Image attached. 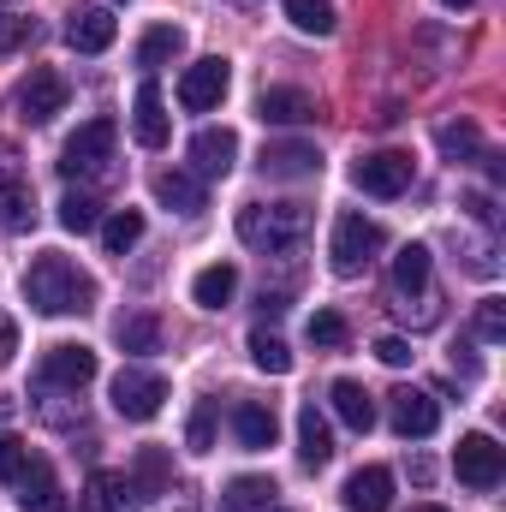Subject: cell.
<instances>
[{
	"mask_svg": "<svg viewBox=\"0 0 506 512\" xmlns=\"http://www.w3.org/2000/svg\"><path fill=\"white\" fill-rule=\"evenodd\" d=\"M24 298H30V310H42V316H84V310L96 304V280H90L72 256L42 251L24 268Z\"/></svg>",
	"mask_w": 506,
	"mask_h": 512,
	"instance_id": "obj_1",
	"label": "cell"
},
{
	"mask_svg": "<svg viewBox=\"0 0 506 512\" xmlns=\"http://www.w3.org/2000/svg\"><path fill=\"white\" fill-rule=\"evenodd\" d=\"M304 233H310V209L304 203H245L239 209V239L262 256L298 251Z\"/></svg>",
	"mask_w": 506,
	"mask_h": 512,
	"instance_id": "obj_2",
	"label": "cell"
},
{
	"mask_svg": "<svg viewBox=\"0 0 506 512\" xmlns=\"http://www.w3.org/2000/svg\"><path fill=\"white\" fill-rule=\"evenodd\" d=\"M114 143H120V126L102 114V120H84V126L66 137V149H60V173L66 179H78V173H102L108 161H114Z\"/></svg>",
	"mask_w": 506,
	"mask_h": 512,
	"instance_id": "obj_3",
	"label": "cell"
},
{
	"mask_svg": "<svg viewBox=\"0 0 506 512\" xmlns=\"http://www.w3.org/2000/svg\"><path fill=\"white\" fill-rule=\"evenodd\" d=\"M381 251V227L370 221V215H358V209H346L340 221H334V245H328V256H334V274H364L370 268V256Z\"/></svg>",
	"mask_w": 506,
	"mask_h": 512,
	"instance_id": "obj_4",
	"label": "cell"
},
{
	"mask_svg": "<svg viewBox=\"0 0 506 512\" xmlns=\"http://www.w3.org/2000/svg\"><path fill=\"white\" fill-rule=\"evenodd\" d=\"M114 411L126 417V423H149V417H161V405H167V376H155V370H137V364H126L120 376H114Z\"/></svg>",
	"mask_w": 506,
	"mask_h": 512,
	"instance_id": "obj_5",
	"label": "cell"
},
{
	"mask_svg": "<svg viewBox=\"0 0 506 512\" xmlns=\"http://www.w3.org/2000/svg\"><path fill=\"white\" fill-rule=\"evenodd\" d=\"M227 90H233V66H227L221 54L191 60L185 78H179V108H185V114H215V108L227 102Z\"/></svg>",
	"mask_w": 506,
	"mask_h": 512,
	"instance_id": "obj_6",
	"label": "cell"
},
{
	"mask_svg": "<svg viewBox=\"0 0 506 512\" xmlns=\"http://www.w3.org/2000/svg\"><path fill=\"white\" fill-rule=\"evenodd\" d=\"M453 471H459V483L465 489H495L506 477V447L495 441V435H465L459 441V453H453Z\"/></svg>",
	"mask_w": 506,
	"mask_h": 512,
	"instance_id": "obj_7",
	"label": "cell"
},
{
	"mask_svg": "<svg viewBox=\"0 0 506 512\" xmlns=\"http://www.w3.org/2000/svg\"><path fill=\"white\" fill-rule=\"evenodd\" d=\"M66 96H72V90H66V78H60L54 66H30V78L18 84V114H24L30 126H48V120L66 108Z\"/></svg>",
	"mask_w": 506,
	"mask_h": 512,
	"instance_id": "obj_8",
	"label": "cell"
},
{
	"mask_svg": "<svg viewBox=\"0 0 506 512\" xmlns=\"http://www.w3.org/2000/svg\"><path fill=\"white\" fill-rule=\"evenodd\" d=\"M387 417H393V429H399L405 441H423V435L441 429V405H435V393H423V387H393V393H387Z\"/></svg>",
	"mask_w": 506,
	"mask_h": 512,
	"instance_id": "obj_9",
	"label": "cell"
},
{
	"mask_svg": "<svg viewBox=\"0 0 506 512\" xmlns=\"http://www.w3.org/2000/svg\"><path fill=\"white\" fill-rule=\"evenodd\" d=\"M352 185L370 191V197H399V191L411 185V155H405V149H376V155H364V161L352 167Z\"/></svg>",
	"mask_w": 506,
	"mask_h": 512,
	"instance_id": "obj_10",
	"label": "cell"
},
{
	"mask_svg": "<svg viewBox=\"0 0 506 512\" xmlns=\"http://www.w3.org/2000/svg\"><path fill=\"white\" fill-rule=\"evenodd\" d=\"M36 382L42 387H90L96 382V352L90 346H48L42 352V370H36Z\"/></svg>",
	"mask_w": 506,
	"mask_h": 512,
	"instance_id": "obj_11",
	"label": "cell"
},
{
	"mask_svg": "<svg viewBox=\"0 0 506 512\" xmlns=\"http://www.w3.org/2000/svg\"><path fill=\"white\" fill-rule=\"evenodd\" d=\"M131 137L143 149H167V137H173V120H167V102H161L155 78H143L137 96H131Z\"/></svg>",
	"mask_w": 506,
	"mask_h": 512,
	"instance_id": "obj_12",
	"label": "cell"
},
{
	"mask_svg": "<svg viewBox=\"0 0 506 512\" xmlns=\"http://www.w3.org/2000/svg\"><path fill=\"white\" fill-rule=\"evenodd\" d=\"M233 161H239V131L233 126H203L191 137V167H197L203 179H227Z\"/></svg>",
	"mask_w": 506,
	"mask_h": 512,
	"instance_id": "obj_13",
	"label": "cell"
},
{
	"mask_svg": "<svg viewBox=\"0 0 506 512\" xmlns=\"http://www.w3.org/2000/svg\"><path fill=\"white\" fill-rule=\"evenodd\" d=\"M114 36H120V18L108 6H72L66 12V42L78 54H102V48H114Z\"/></svg>",
	"mask_w": 506,
	"mask_h": 512,
	"instance_id": "obj_14",
	"label": "cell"
},
{
	"mask_svg": "<svg viewBox=\"0 0 506 512\" xmlns=\"http://www.w3.org/2000/svg\"><path fill=\"white\" fill-rule=\"evenodd\" d=\"M18 507L24 512H72V501L60 495L48 459H30V465H24V477H18Z\"/></svg>",
	"mask_w": 506,
	"mask_h": 512,
	"instance_id": "obj_15",
	"label": "cell"
},
{
	"mask_svg": "<svg viewBox=\"0 0 506 512\" xmlns=\"http://www.w3.org/2000/svg\"><path fill=\"white\" fill-rule=\"evenodd\" d=\"M256 114H262V126H304V120H316V102L292 84H268L256 96Z\"/></svg>",
	"mask_w": 506,
	"mask_h": 512,
	"instance_id": "obj_16",
	"label": "cell"
},
{
	"mask_svg": "<svg viewBox=\"0 0 506 512\" xmlns=\"http://www.w3.org/2000/svg\"><path fill=\"white\" fill-rule=\"evenodd\" d=\"M310 173H322L316 143H268L262 149V179H310Z\"/></svg>",
	"mask_w": 506,
	"mask_h": 512,
	"instance_id": "obj_17",
	"label": "cell"
},
{
	"mask_svg": "<svg viewBox=\"0 0 506 512\" xmlns=\"http://www.w3.org/2000/svg\"><path fill=\"white\" fill-rule=\"evenodd\" d=\"M233 435H239V447H245V453H268V447H274V435H280L274 405H262V399H239V405H233Z\"/></svg>",
	"mask_w": 506,
	"mask_h": 512,
	"instance_id": "obj_18",
	"label": "cell"
},
{
	"mask_svg": "<svg viewBox=\"0 0 506 512\" xmlns=\"http://www.w3.org/2000/svg\"><path fill=\"white\" fill-rule=\"evenodd\" d=\"M346 507L352 512H387L393 507V471L387 465H364L346 477Z\"/></svg>",
	"mask_w": 506,
	"mask_h": 512,
	"instance_id": "obj_19",
	"label": "cell"
},
{
	"mask_svg": "<svg viewBox=\"0 0 506 512\" xmlns=\"http://www.w3.org/2000/svg\"><path fill=\"white\" fill-rule=\"evenodd\" d=\"M84 512H131L137 507V483H131L126 471H96L90 483H84Z\"/></svg>",
	"mask_w": 506,
	"mask_h": 512,
	"instance_id": "obj_20",
	"label": "cell"
},
{
	"mask_svg": "<svg viewBox=\"0 0 506 512\" xmlns=\"http://www.w3.org/2000/svg\"><path fill=\"white\" fill-rule=\"evenodd\" d=\"M429 274H435L429 245H399V256H393V292L399 298H429Z\"/></svg>",
	"mask_w": 506,
	"mask_h": 512,
	"instance_id": "obj_21",
	"label": "cell"
},
{
	"mask_svg": "<svg viewBox=\"0 0 506 512\" xmlns=\"http://www.w3.org/2000/svg\"><path fill=\"white\" fill-rule=\"evenodd\" d=\"M334 417H340L346 429H358V435H370V429H376V399L364 393V382H352V376H340V382H334Z\"/></svg>",
	"mask_w": 506,
	"mask_h": 512,
	"instance_id": "obj_22",
	"label": "cell"
},
{
	"mask_svg": "<svg viewBox=\"0 0 506 512\" xmlns=\"http://www.w3.org/2000/svg\"><path fill=\"white\" fill-rule=\"evenodd\" d=\"M233 292H239V268H233V262H209V268H197V280H191V298H197L203 310H227Z\"/></svg>",
	"mask_w": 506,
	"mask_h": 512,
	"instance_id": "obj_23",
	"label": "cell"
},
{
	"mask_svg": "<svg viewBox=\"0 0 506 512\" xmlns=\"http://www.w3.org/2000/svg\"><path fill=\"white\" fill-rule=\"evenodd\" d=\"M298 459H304L310 471H322V465L334 459V435H328V417H322L316 405L298 411Z\"/></svg>",
	"mask_w": 506,
	"mask_h": 512,
	"instance_id": "obj_24",
	"label": "cell"
},
{
	"mask_svg": "<svg viewBox=\"0 0 506 512\" xmlns=\"http://www.w3.org/2000/svg\"><path fill=\"white\" fill-rule=\"evenodd\" d=\"M179 54H185V30H179V24H149L143 42H137V66H143V72L173 66Z\"/></svg>",
	"mask_w": 506,
	"mask_h": 512,
	"instance_id": "obj_25",
	"label": "cell"
},
{
	"mask_svg": "<svg viewBox=\"0 0 506 512\" xmlns=\"http://www.w3.org/2000/svg\"><path fill=\"white\" fill-rule=\"evenodd\" d=\"M155 197L173 209V215H203V185L191 173H155Z\"/></svg>",
	"mask_w": 506,
	"mask_h": 512,
	"instance_id": "obj_26",
	"label": "cell"
},
{
	"mask_svg": "<svg viewBox=\"0 0 506 512\" xmlns=\"http://www.w3.org/2000/svg\"><path fill=\"white\" fill-rule=\"evenodd\" d=\"M114 340H120V352H131V358H143V352H161V322H155L149 310H137V316H120Z\"/></svg>",
	"mask_w": 506,
	"mask_h": 512,
	"instance_id": "obj_27",
	"label": "cell"
},
{
	"mask_svg": "<svg viewBox=\"0 0 506 512\" xmlns=\"http://www.w3.org/2000/svg\"><path fill=\"white\" fill-rule=\"evenodd\" d=\"M268 501H274V477H233L221 512H268Z\"/></svg>",
	"mask_w": 506,
	"mask_h": 512,
	"instance_id": "obj_28",
	"label": "cell"
},
{
	"mask_svg": "<svg viewBox=\"0 0 506 512\" xmlns=\"http://www.w3.org/2000/svg\"><path fill=\"white\" fill-rule=\"evenodd\" d=\"M30 221H36V197H30V185L0 179V227H6V233H24Z\"/></svg>",
	"mask_w": 506,
	"mask_h": 512,
	"instance_id": "obj_29",
	"label": "cell"
},
{
	"mask_svg": "<svg viewBox=\"0 0 506 512\" xmlns=\"http://www.w3.org/2000/svg\"><path fill=\"white\" fill-rule=\"evenodd\" d=\"M435 143H441V155H447V161H483V131L471 126V120L441 126V131H435Z\"/></svg>",
	"mask_w": 506,
	"mask_h": 512,
	"instance_id": "obj_30",
	"label": "cell"
},
{
	"mask_svg": "<svg viewBox=\"0 0 506 512\" xmlns=\"http://www.w3.org/2000/svg\"><path fill=\"white\" fill-rule=\"evenodd\" d=\"M137 239H143V215H137V209H120V215L102 221V245H108V256H126Z\"/></svg>",
	"mask_w": 506,
	"mask_h": 512,
	"instance_id": "obj_31",
	"label": "cell"
},
{
	"mask_svg": "<svg viewBox=\"0 0 506 512\" xmlns=\"http://www.w3.org/2000/svg\"><path fill=\"white\" fill-rule=\"evenodd\" d=\"M251 364H256V370H268V376H286V370H292V352H286V340H280V334L256 328V334H251Z\"/></svg>",
	"mask_w": 506,
	"mask_h": 512,
	"instance_id": "obj_32",
	"label": "cell"
},
{
	"mask_svg": "<svg viewBox=\"0 0 506 512\" xmlns=\"http://www.w3.org/2000/svg\"><path fill=\"white\" fill-rule=\"evenodd\" d=\"M286 18H292L304 36H334V6H328V0H286Z\"/></svg>",
	"mask_w": 506,
	"mask_h": 512,
	"instance_id": "obj_33",
	"label": "cell"
},
{
	"mask_svg": "<svg viewBox=\"0 0 506 512\" xmlns=\"http://www.w3.org/2000/svg\"><path fill=\"white\" fill-rule=\"evenodd\" d=\"M60 227H66V233H96V227H102V215H96V197L72 191V197L60 203Z\"/></svg>",
	"mask_w": 506,
	"mask_h": 512,
	"instance_id": "obj_34",
	"label": "cell"
},
{
	"mask_svg": "<svg viewBox=\"0 0 506 512\" xmlns=\"http://www.w3.org/2000/svg\"><path fill=\"white\" fill-rule=\"evenodd\" d=\"M346 334H352V328H346V316H340V310H316V316H310V346L340 352V346H346Z\"/></svg>",
	"mask_w": 506,
	"mask_h": 512,
	"instance_id": "obj_35",
	"label": "cell"
},
{
	"mask_svg": "<svg viewBox=\"0 0 506 512\" xmlns=\"http://www.w3.org/2000/svg\"><path fill=\"white\" fill-rule=\"evenodd\" d=\"M185 447L191 453H215V399H197V411L185 423Z\"/></svg>",
	"mask_w": 506,
	"mask_h": 512,
	"instance_id": "obj_36",
	"label": "cell"
},
{
	"mask_svg": "<svg viewBox=\"0 0 506 512\" xmlns=\"http://www.w3.org/2000/svg\"><path fill=\"white\" fill-rule=\"evenodd\" d=\"M471 334H477V340H489V346H495V340H506V304H501V298H483V304H477Z\"/></svg>",
	"mask_w": 506,
	"mask_h": 512,
	"instance_id": "obj_37",
	"label": "cell"
},
{
	"mask_svg": "<svg viewBox=\"0 0 506 512\" xmlns=\"http://www.w3.org/2000/svg\"><path fill=\"white\" fill-rule=\"evenodd\" d=\"M24 465H30V447H24L18 435H6V429H0V483H18V477H24Z\"/></svg>",
	"mask_w": 506,
	"mask_h": 512,
	"instance_id": "obj_38",
	"label": "cell"
},
{
	"mask_svg": "<svg viewBox=\"0 0 506 512\" xmlns=\"http://www.w3.org/2000/svg\"><path fill=\"white\" fill-rule=\"evenodd\" d=\"M137 477H143V489H149V495L167 483V459H161V447H143V453H137Z\"/></svg>",
	"mask_w": 506,
	"mask_h": 512,
	"instance_id": "obj_39",
	"label": "cell"
},
{
	"mask_svg": "<svg viewBox=\"0 0 506 512\" xmlns=\"http://www.w3.org/2000/svg\"><path fill=\"white\" fill-rule=\"evenodd\" d=\"M376 358L387 364V370H405L417 352H411V340H399V334H381V340H376Z\"/></svg>",
	"mask_w": 506,
	"mask_h": 512,
	"instance_id": "obj_40",
	"label": "cell"
},
{
	"mask_svg": "<svg viewBox=\"0 0 506 512\" xmlns=\"http://www.w3.org/2000/svg\"><path fill=\"white\" fill-rule=\"evenodd\" d=\"M30 36V18H0V54H12Z\"/></svg>",
	"mask_w": 506,
	"mask_h": 512,
	"instance_id": "obj_41",
	"label": "cell"
},
{
	"mask_svg": "<svg viewBox=\"0 0 506 512\" xmlns=\"http://www.w3.org/2000/svg\"><path fill=\"white\" fill-rule=\"evenodd\" d=\"M12 352H18V328H12V316H0V370L12 364Z\"/></svg>",
	"mask_w": 506,
	"mask_h": 512,
	"instance_id": "obj_42",
	"label": "cell"
},
{
	"mask_svg": "<svg viewBox=\"0 0 506 512\" xmlns=\"http://www.w3.org/2000/svg\"><path fill=\"white\" fill-rule=\"evenodd\" d=\"M465 209H471V215H477V221H483V227H495V203H489V197H471V203H465Z\"/></svg>",
	"mask_w": 506,
	"mask_h": 512,
	"instance_id": "obj_43",
	"label": "cell"
},
{
	"mask_svg": "<svg viewBox=\"0 0 506 512\" xmlns=\"http://www.w3.org/2000/svg\"><path fill=\"white\" fill-rule=\"evenodd\" d=\"M256 310H262V316H280V310H286V298H280V292H268V286H262V298H256Z\"/></svg>",
	"mask_w": 506,
	"mask_h": 512,
	"instance_id": "obj_44",
	"label": "cell"
},
{
	"mask_svg": "<svg viewBox=\"0 0 506 512\" xmlns=\"http://www.w3.org/2000/svg\"><path fill=\"white\" fill-rule=\"evenodd\" d=\"M441 6H453V12H465V6H477V0H441Z\"/></svg>",
	"mask_w": 506,
	"mask_h": 512,
	"instance_id": "obj_45",
	"label": "cell"
},
{
	"mask_svg": "<svg viewBox=\"0 0 506 512\" xmlns=\"http://www.w3.org/2000/svg\"><path fill=\"white\" fill-rule=\"evenodd\" d=\"M411 512H447V507H411Z\"/></svg>",
	"mask_w": 506,
	"mask_h": 512,
	"instance_id": "obj_46",
	"label": "cell"
}]
</instances>
